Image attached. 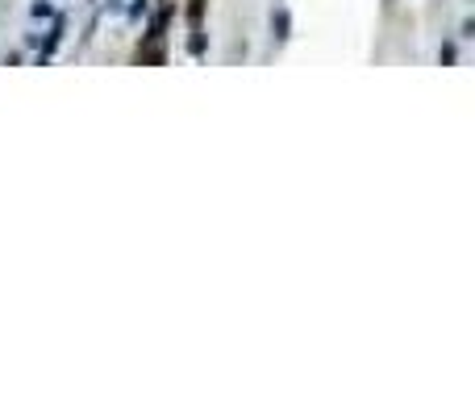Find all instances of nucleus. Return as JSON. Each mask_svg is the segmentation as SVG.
I'll list each match as a JSON object with an SVG mask.
<instances>
[{
    "label": "nucleus",
    "instance_id": "nucleus-1",
    "mask_svg": "<svg viewBox=\"0 0 475 416\" xmlns=\"http://www.w3.org/2000/svg\"><path fill=\"white\" fill-rule=\"evenodd\" d=\"M288 25H292L288 8H275V13H271V38H275V42H288Z\"/></svg>",
    "mask_w": 475,
    "mask_h": 416
}]
</instances>
